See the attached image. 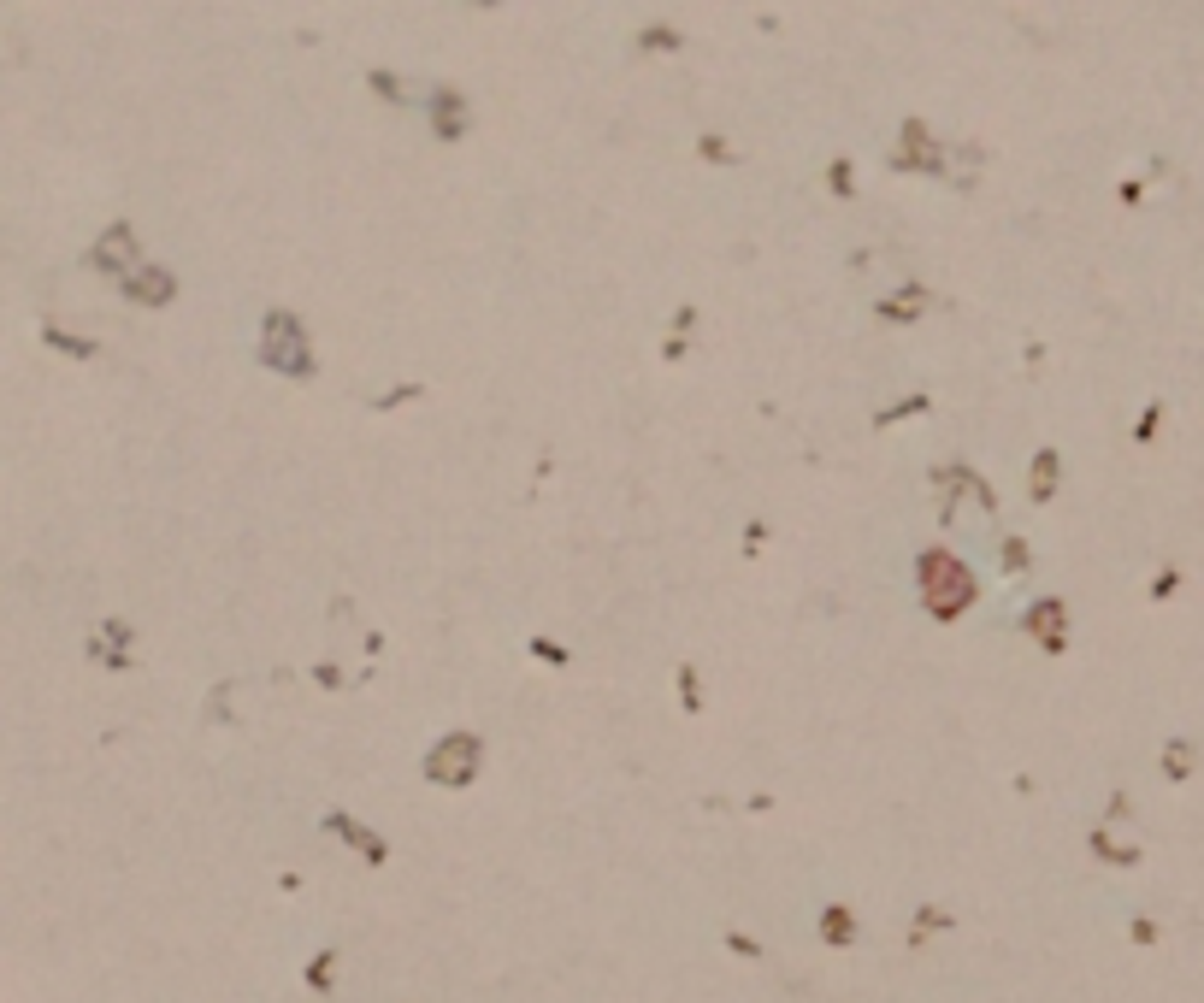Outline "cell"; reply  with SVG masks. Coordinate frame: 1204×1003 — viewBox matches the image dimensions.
Listing matches in <instances>:
<instances>
[{"instance_id":"52a82bcc","label":"cell","mask_w":1204,"mask_h":1003,"mask_svg":"<svg viewBox=\"0 0 1204 1003\" xmlns=\"http://www.w3.org/2000/svg\"><path fill=\"white\" fill-rule=\"evenodd\" d=\"M726 950H738V956H750V962L762 956V945H756V938H744V933H726Z\"/></svg>"},{"instance_id":"277c9868","label":"cell","mask_w":1204,"mask_h":1003,"mask_svg":"<svg viewBox=\"0 0 1204 1003\" xmlns=\"http://www.w3.org/2000/svg\"><path fill=\"white\" fill-rule=\"evenodd\" d=\"M1093 856H1098V862H1110V868H1134L1139 850H1134V844H1116V838L1098 826V832H1093Z\"/></svg>"},{"instance_id":"ba28073f","label":"cell","mask_w":1204,"mask_h":1003,"mask_svg":"<svg viewBox=\"0 0 1204 1003\" xmlns=\"http://www.w3.org/2000/svg\"><path fill=\"white\" fill-rule=\"evenodd\" d=\"M1127 933H1134V945H1157V921H1146V915H1139Z\"/></svg>"},{"instance_id":"5b68a950","label":"cell","mask_w":1204,"mask_h":1003,"mask_svg":"<svg viewBox=\"0 0 1204 1003\" xmlns=\"http://www.w3.org/2000/svg\"><path fill=\"white\" fill-rule=\"evenodd\" d=\"M1193 761H1199V756H1193V744H1187V738H1175V744L1163 750V773H1169V780H1187V773H1193Z\"/></svg>"},{"instance_id":"7a4b0ae2","label":"cell","mask_w":1204,"mask_h":1003,"mask_svg":"<svg viewBox=\"0 0 1204 1003\" xmlns=\"http://www.w3.org/2000/svg\"><path fill=\"white\" fill-rule=\"evenodd\" d=\"M325 832H343L348 844H355L360 856L372 862V868H379V862L390 856V850H384V838H379V832H367V826H355V821H348V814H325Z\"/></svg>"},{"instance_id":"8992f818","label":"cell","mask_w":1204,"mask_h":1003,"mask_svg":"<svg viewBox=\"0 0 1204 1003\" xmlns=\"http://www.w3.org/2000/svg\"><path fill=\"white\" fill-rule=\"evenodd\" d=\"M331 974H337V950H325V956L307 962V986H313V992H331Z\"/></svg>"},{"instance_id":"3957f363","label":"cell","mask_w":1204,"mask_h":1003,"mask_svg":"<svg viewBox=\"0 0 1204 1003\" xmlns=\"http://www.w3.org/2000/svg\"><path fill=\"white\" fill-rule=\"evenodd\" d=\"M821 945H833V950H845V945H856V915L845 909V903H826L821 909Z\"/></svg>"},{"instance_id":"6da1fadb","label":"cell","mask_w":1204,"mask_h":1003,"mask_svg":"<svg viewBox=\"0 0 1204 1003\" xmlns=\"http://www.w3.org/2000/svg\"><path fill=\"white\" fill-rule=\"evenodd\" d=\"M479 756H484V744L472 732H449L443 744L425 756V773H431L437 785H472V773H479Z\"/></svg>"}]
</instances>
